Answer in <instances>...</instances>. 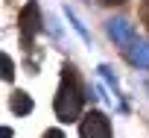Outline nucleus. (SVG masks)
<instances>
[{
    "mask_svg": "<svg viewBox=\"0 0 149 138\" xmlns=\"http://www.w3.org/2000/svg\"><path fill=\"white\" fill-rule=\"evenodd\" d=\"M85 97H91L79 80V74L73 71L70 65H64L61 71V85L56 91V100H53V109H56V118L61 123H73L82 118V106H85Z\"/></svg>",
    "mask_w": 149,
    "mask_h": 138,
    "instance_id": "nucleus-1",
    "label": "nucleus"
},
{
    "mask_svg": "<svg viewBox=\"0 0 149 138\" xmlns=\"http://www.w3.org/2000/svg\"><path fill=\"white\" fill-rule=\"evenodd\" d=\"M79 138H114L111 135V118L100 109H91L79 120Z\"/></svg>",
    "mask_w": 149,
    "mask_h": 138,
    "instance_id": "nucleus-2",
    "label": "nucleus"
},
{
    "mask_svg": "<svg viewBox=\"0 0 149 138\" xmlns=\"http://www.w3.org/2000/svg\"><path fill=\"white\" fill-rule=\"evenodd\" d=\"M18 27H21V35H24L26 44L44 30V15H41V9H38L35 0H29V3L21 9V15H18Z\"/></svg>",
    "mask_w": 149,
    "mask_h": 138,
    "instance_id": "nucleus-3",
    "label": "nucleus"
},
{
    "mask_svg": "<svg viewBox=\"0 0 149 138\" xmlns=\"http://www.w3.org/2000/svg\"><path fill=\"white\" fill-rule=\"evenodd\" d=\"M105 35H108L114 44H120V47H132V44L137 41L134 24H129L126 18H111V21L105 24Z\"/></svg>",
    "mask_w": 149,
    "mask_h": 138,
    "instance_id": "nucleus-4",
    "label": "nucleus"
},
{
    "mask_svg": "<svg viewBox=\"0 0 149 138\" xmlns=\"http://www.w3.org/2000/svg\"><path fill=\"white\" fill-rule=\"evenodd\" d=\"M129 62L140 71H149V41H134L129 47Z\"/></svg>",
    "mask_w": 149,
    "mask_h": 138,
    "instance_id": "nucleus-5",
    "label": "nucleus"
},
{
    "mask_svg": "<svg viewBox=\"0 0 149 138\" xmlns=\"http://www.w3.org/2000/svg\"><path fill=\"white\" fill-rule=\"evenodd\" d=\"M9 109H12L18 118H26V115L35 109V103H32V97H29L26 91H15L12 100H9Z\"/></svg>",
    "mask_w": 149,
    "mask_h": 138,
    "instance_id": "nucleus-6",
    "label": "nucleus"
},
{
    "mask_svg": "<svg viewBox=\"0 0 149 138\" xmlns=\"http://www.w3.org/2000/svg\"><path fill=\"white\" fill-rule=\"evenodd\" d=\"M64 18L70 21V27H73V30H76V35H79V38H82L85 44H91V41H94V38H91V32L85 30V24H82V21L76 18V12H73L70 6H64Z\"/></svg>",
    "mask_w": 149,
    "mask_h": 138,
    "instance_id": "nucleus-7",
    "label": "nucleus"
},
{
    "mask_svg": "<svg viewBox=\"0 0 149 138\" xmlns=\"http://www.w3.org/2000/svg\"><path fill=\"white\" fill-rule=\"evenodd\" d=\"M12 77H15V62H12L9 53H3V80L12 82Z\"/></svg>",
    "mask_w": 149,
    "mask_h": 138,
    "instance_id": "nucleus-8",
    "label": "nucleus"
},
{
    "mask_svg": "<svg viewBox=\"0 0 149 138\" xmlns=\"http://www.w3.org/2000/svg\"><path fill=\"white\" fill-rule=\"evenodd\" d=\"M100 77H102V80H105V82H108V85L117 91V77H114V71H111L108 65H100Z\"/></svg>",
    "mask_w": 149,
    "mask_h": 138,
    "instance_id": "nucleus-9",
    "label": "nucleus"
},
{
    "mask_svg": "<svg viewBox=\"0 0 149 138\" xmlns=\"http://www.w3.org/2000/svg\"><path fill=\"white\" fill-rule=\"evenodd\" d=\"M44 138H64V132H61V129H47Z\"/></svg>",
    "mask_w": 149,
    "mask_h": 138,
    "instance_id": "nucleus-10",
    "label": "nucleus"
},
{
    "mask_svg": "<svg viewBox=\"0 0 149 138\" xmlns=\"http://www.w3.org/2000/svg\"><path fill=\"white\" fill-rule=\"evenodd\" d=\"M102 3H123V0H102Z\"/></svg>",
    "mask_w": 149,
    "mask_h": 138,
    "instance_id": "nucleus-11",
    "label": "nucleus"
}]
</instances>
